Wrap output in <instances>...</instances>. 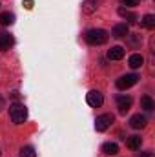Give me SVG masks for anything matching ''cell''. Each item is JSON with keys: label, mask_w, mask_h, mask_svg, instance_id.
<instances>
[{"label": "cell", "mask_w": 155, "mask_h": 157, "mask_svg": "<svg viewBox=\"0 0 155 157\" xmlns=\"http://www.w3.org/2000/svg\"><path fill=\"white\" fill-rule=\"evenodd\" d=\"M26 9H33V0H24V4H22Z\"/></svg>", "instance_id": "cell-21"}, {"label": "cell", "mask_w": 155, "mask_h": 157, "mask_svg": "<svg viewBox=\"0 0 155 157\" xmlns=\"http://www.w3.org/2000/svg\"><path fill=\"white\" fill-rule=\"evenodd\" d=\"M86 101H88V104H89V106H93V108H99V106H102V102H104L102 93H100V91H97V90H91V91L86 95Z\"/></svg>", "instance_id": "cell-5"}, {"label": "cell", "mask_w": 155, "mask_h": 157, "mask_svg": "<svg viewBox=\"0 0 155 157\" xmlns=\"http://www.w3.org/2000/svg\"><path fill=\"white\" fill-rule=\"evenodd\" d=\"M142 26H144L146 29H153L155 28V17L153 15H144V17H142Z\"/></svg>", "instance_id": "cell-18"}, {"label": "cell", "mask_w": 155, "mask_h": 157, "mask_svg": "<svg viewBox=\"0 0 155 157\" xmlns=\"http://www.w3.org/2000/svg\"><path fill=\"white\" fill-rule=\"evenodd\" d=\"M13 44H15L13 35H9V33H0V49H2V51H7Z\"/></svg>", "instance_id": "cell-9"}, {"label": "cell", "mask_w": 155, "mask_h": 157, "mask_svg": "<svg viewBox=\"0 0 155 157\" xmlns=\"http://www.w3.org/2000/svg\"><path fill=\"white\" fill-rule=\"evenodd\" d=\"M112 35L117 37V39H122V37L130 35V28H128V24H117V26H113Z\"/></svg>", "instance_id": "cell-11"}, {"label": "cell", "mask_w": 155, "mask_h": 157, "mask_svg": "<svg viewBox=\"0 0 155 157\" xmlns=\"http://www.w3.org/2000/svg\"><path fill=\"white\" fill-rule=\"evenodd\" d=\"M100 4H102V0H84L82 2V11L86 15H91L100 7Z\"/></svg>", "instance_id": "cell-7"}, {"label": "cell", "mask_w": 155, "mask_h": 157, "mask_svg": "<svg viewBox=\"0 0 155 157\" xmlns=\"http://www.w3.org/2000/svg\"><path fill=\"white\" fill-rule=\"evenodd\" d=\"M122 4L128 7H133V6H137V0H122Z\"/></svg>", "instance_id": "cell-20"}, {"label": "cell", "mask_w": 155, "mask_h": 157, "mask_svg": "<svg viewBox=\"0 0 155 157\" xmlns=\"http://www.w3.org/2000/svg\"><path fill=\"white\" fill-rule=\"evenodd\" d=\"M113 121H115V117H113L112 113L99 115V117L95 119V130H97V132H106V130L113 124Z\"/></svg>", "instance_id": "cell-3"}, {"label": "cell", "mask_w": 155, "mask_h": 157, "mask_svg": "<svg viewBox=\"0 0 155 157\" xmlns=\"http://www.w3.org/2000/svg\"><path fill=\"white\" fill-rule=\"evenodd\" d=\"M20 157H37V152L33 146H24L20 150Z\"/></svg>", "instance_id": "cell-19"}, {"label": "cell", "mask_w": 155, "mask_h": 157, "mask_svg": "<svg viewBox=\"0 0 155 157\" xmlns=\"http://www.w3.org/2000/svg\"><path fill=\"white\" fill-rule=\"evenodd\" d=\"M141 108H142V110H146V112H152V110L155 108L153 99H152L150 95H144V97L141 99Z\"/></svg>", "instance_id": "cell-13"}, {"label": "cell", "mask_w": 155, "mask_h": 157, "mask_svg": "<svg viewBox=\"0 0 155 157\" xmlns=\"http://www.w3.org/2000/svg\"><path fill=\"white\" fill-rule=\"evenodd\" d=\"M117 108H119V113H126L130 108H131V97H126V95H119L117 97Z\"/></svg>", "instance_id": "cell-6"}, {"label": "cell", "mask_w": 155, "mask_h": 157, "mask_svg": "<svg viewBox=\"0 0 155 157\" xmlns=\"http://www.w3.org/2000/svg\"><path fill=\"white\" fill-rule=\"evenodd\" d=\"M146 122H148V119L144 117V115H141V113H137V115H133V117L130 119V126H131L133 130H141V128H144Z\"/></svg>", "instance_id": "cell-8"}, {"label": "cell", "mask_w": 155, "mask_h": 157, "mask_svg": "<svg viewBox=\"0 0 155 157\" xmlns=\"http://www.w3.org/2000/svg\"><path fill=\"white\" fill-rule=\"evenodd\" d=\"M108 57H110L112 60H120V59L124 57V48H122V46H113V48L108 51Z\"/></svg>", "instance_id": "cell-12"}, {"label": "cell", "mask_w": 155, "mask_h": 157, "mask_svg": "<svg viewBox=\"0 0 155 157\" xmlns=\"http://www.w3.org/2000/svg\"><path fill=\"white\" fill-rule=\"evenodd\" d=\"M119 15H120L122 18L130 20V22H135V20H137V15H135V13H131V11H130V9H126V7H119Z\"/></svg>", "instance_id": "cell-15"}, {"label": "cell", "mask_w": 155, "mask_h": 157, "mask_svg": "<svg viewBox=\"0 0 155 157\" xmlns=\"http://www.w3.org/2000/svg\"><path fill=\"white\" fill-rule=\"evenodd\" d=\"M102 152L108 154V155H115V154H119V146H117L115 143H106L102 146Z\"/></svg>", "instance_id": "cell-17"}, {"label": "cell", "mask_w": 155, "mask_h": 157, "mask_svg": "<svg viewBox=\"0 0 155 157\" xmlns=\"http://www.w3.org/2000/svg\"><path fill=\"white\" fill-rule=\"evenodd\" d=\"M126 144H128V148H130V150H139V148H141V144H142V139H141L139 135H131V137L128 139V143H126Z\"/></svg>", "instance_id": "cell-14"}, {"label": "cell", "mask_w": 155, "mask_h": 157, "mask_svg": "<svg viewBox=\"0 0 155 157\" xmlns=\"http://www.w3.org/2000/svg\"><path fill=\"white\" fill-rule=\"evenodd\" d=\"M13 22H15V15H13V13L7 11V13H2V15H0V24H2V26H11Z\"/></svg>", "instance_id": "cell-16"}, {"label": "cell", "mask_w": 155, "mask_h": 157, "mask_svg": "<svg viewBox=\"0 0 155 157\" xmlns=\"http://www.w3.org/2000/svg\"><path fill=\"white\" fill-rule=\"evenodd\" d=\"M9 117L15 124H22L28 119V108L20 102H15V104L9 106Z\"/></svg>", "instance_id": "cell-1"}, {"label": "cell", "mask_w": 155, "mask_h": 157, "mask_svg": "<svg viewBox=\"0 0 155 157\" xmlns=\"http://www.w3.org/2000/svg\"><path fill=\"white\" fill-rule=\"evenodd\" d=\"M2 108H4V97L0 95V110H2Z\"/></svg>", "instance_id": "cell-23"}, {"label": "cell", "mask_w": 155, "mask_h": 157, "mask_svg": "<svg viewBox=\"0 0 155 157\" xmlns=\"http://www.w3.org/2000/svg\"><path fill=\"white\" fill-rule=\"evenodd\" d=\"M141 157H153V152H144V154H141Z\"/></svg>", "instance_id": "cell-22"}, {"label": "cell", "mask_w": 155, "mask_h": 157, "mask_svg": "<svg viewBox=\"0 0 155 157\" xmlns=\"http://www.w3.org/2000/svg\"><path fill=\"white\" fill-rule=\"evenodd\" d=\"M137 80H139V75H135V73L122 75V77L117 78V88H119V90H128V88H131L133 84H137Z\"/></svg>", "instance_id": "cell-4"}, {"label": "cell", "mask_w": 155, "mask_h": 157, "mask_svg": "<svg viewBox=\"0 0 155 157\" xmlns=\"http://www.w3.org/2000/svg\"><path fill=\"white\" fill-rule=\"evenodd\" d=\"M108 31H104V29H89L88 33H86V42L88 44H91V46H102V44H106L108 42Z\"/></svg>", "instance_id": "cell-2"}, {"label": "cell", "mask_w": 155, "mask_h": 157, "mask_svg": "<svg viewBox=\"0 0 155 157\" xmlns=\"http://www.w3.org/2000/svg\"><path fill=\"white\" fill-rule=\"evenodd\" d=\"M128 64H130V68H133V70H139V68H142V64H144V57H142L141 53H133V55L130 57Z\"/></svg>", "instance_id": "cell-10"}]
</instances>
